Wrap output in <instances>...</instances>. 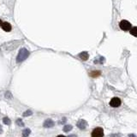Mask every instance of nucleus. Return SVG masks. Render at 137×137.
Instances as JSON below:
<instances>
[{"label":"nucleus","mask_w":137,"mask_h":137,"mask_svg":"<svg viewBox=\"0 0 137 137\" xmlns=\"http://www.w3.org/2000/svg\"><path fill=\"white\" fill-rule=\"evenodd\" d=\"M100 71H92L91 73H90V76H92V77H93V78H95V77H98V76H100Z\"/></svg>","instance_id":"nucleus-9"},{"label":"nucleus","mask_w":137,"mask_h":137,"mask_svg":"<svg viewBox=\"0 0 137 137\" xmlns=\"http://www.w3.org/2000/svg\"><path fill=\"white\" fill-rule=\"evenodd\" d=\"M54 126V122L51 119H47V120L45 121L44 123V127L45 128H51V127Z\"/></svg>","instance_id":"nucleus-7"},{"label":"nucleus","mask_w":137,"mask_h":137,"mask_svg":"<svg viewBox=\"0 0 137 137\" xmlns=\"http://www.w3.org/2000/svg\"><path fill=\"white\" fill-rule=\"evenodd\" d=\"M33 114V112L31 111H29V110H28V111H27L26 112H24L23 113V117H27V116H30V115H32Z\"/></svg>","instance_id":"nucleus-14"},{"label":"nucleus","mask_w":137,"mask_h":137,"mask_svg":"<svg viewBox=\"0 0 137 137\" xmlns=\"http://www.w3.org/2000/svg\"><path fill=\"white\" fill-rule=\"evenodd\" d=\"M29 54L30 52L26 49V48H22V49L20 50V51H19L18 55H17L16 62L17 63H22V62L24 61L25 59L28 58Z\"/></svg>","instance_id":"nucleus-1"},{"label":"nucleus","mask_w":137,"mask_h":137,"mask_svg":"<svg viewBox=\"0 0 137 137\" xmlns=\"http://www.w3.org/2000/svg\"><path fill=\"white\" fill-rule=\"evenodd\" d=\"M119 27L123 31H129L131 29V23L129 22V21H126V20H123L121 21L120 23H119Z\"/></svg>","instance_id":"nucleus-2"},{"label":"nucleus","mask_w":137,"mask_h":137,"mask_svg":"<svg viewBox=\"0 0 137 137\" xmlns=\"http://www.w3.org/2000/svg\"><path fill=\"white\" fill-rule=\"evenodd\" d=\"M1 133H2V127L0 126V134H1Z\"/></svg>","instance_id":"nucleus-17"},{"label":"nucleus","mask_w":137,"mask_h":137,"mask_svg":"<svg viewBox=\"0 0 137 137\" xmlns=\"http://www.w3.org/2000/svg\"><path fill=\"white\" fill-rule=\"evenodd\" d=\"M30 130H28V129H26V130H23V132H22V136H28V135L30 134Z\"/></svg>","instance_id":"nucleus-12"},{"label":"nucleus","mask_w":137,"mask_h":137,"mask_svg":"<svg viewBox=\"0 0 137 137\" xmlns=\"http://www.w3.org/2000/svg\"><path fill=\"white\" fill-rule=\"evenodd\" d=\"M1 28H3V30H4L5 32H10L11 29H12V27H11V25L9 24V22H3Z\"/></svg>","instance_id":"nucleus-5"},{"label":"nucleus","mask_w":137,"mask_h":137,"mask_svg":"<svg viewBox=\"0 0 137 137\" xmlns=\"http://www.w3.org/2000/svg\"><path fill=\"white\" fill-rule=\"evenodd\" d=\"M71 130H72V126H71V125H66V126L63 127V131H64V132H69V131Z\"/></svg>","instance_id":"nucleus-11"},{"label":"nucleus","mask_w":137,"mask_h":137,"mask_svg":"<svg viewBox=\"0 0 137 137\" xmlns=\"http://www.w3.org/2000/svg\"><path fill=\"white\" fill-rule=\"evenodd\" d=\"M79 57L83 61H87L88 59V57H89V55H88V53L87 52V51H82V52L79 54Z\"/></svg>","instance_id":"nucleus-8"},{"label":"nucleus","mask_w":137,"mask_h":137,"mask_svg":"<svg viewBox=\"0 0 137 137\" xmlns=\"http://www.w3.org/2000/svg\"><path fill=\"white\" fill-rule=\"evenodd\" d=\"M16 123L19 125V126H23V125H24V123H23V122H22V120H21V119H17V120H16Z\"/></svg>","instance_id":"nucleus-15"},{"label":"nucleus","mask_w":137,"mask_h":137,"mask_svg":"<svg viewBox=\"0 0 137 137\" xmlns=\"http://www.w3.org/2000/svg\"><path fill=\"white\" fill-rule=\"evenodd\" d=\"M103 136H104V130H103V129L100 128V127L95 128L92 132V137H101Z\"/></svg>","instance_id":"nucleus-3"},{"label":"nucleus","mask_w":137,"mask_h":137,"mask_svg":"<svg viewBox=\"0 0 137 137\" xmlns=\"http://www.w3.org/2000/svg\"><path fill=\"white\" fill-rule=\"evenodd\" d=\"M2 24H3V22H2V20L0 19V27L2 26Z\"/></svg>","instance_id":"nucleus-16"},{"label":"nucleus","mask_w":137,"mask_h":137,"mask_svg":"<svg viewBox=\"0 0 137 137\" xmlns=\"http://www.w3.org/2000/svg\"><path fill=\"white\" fill-rule=\"evenodd\" d=\"M130 31V34H132L135 37H137V27H134V28H131Z\"/></svg>","instance_id":"nucleus-10"},{"label":"nucleus","mask_w":137,"mask_h":137,"mask_svg":"<svg viewBox=\"0 0 137 137\" xmlns=\"http://www.w3.org/2000/svg\"><path fill=\"white\" fill-rule=\"evenodd\" d=\"M110 105H111V107H118L121 105V99H119V98H113V99H111V100L110 101Z\"/></svg>","instance_id":"nucleus-4"},{"label":"nucleus","mask_w":137,"mask_h":137,"mask_svg":"<svg viewBox=\"0 0 137 137\" xmlns=\"http://www.w3.org/2000/svg\"><path fill=\"white\" fill-rule=\"evenodd\" d=\"M76 125L79 129H81V130H84V129L88 126V123H87V121H85V120H80L77 122Z\"/></svg>","instance_id":"nucleus-6"},{"label":"nucleus","mask_w":137,"mask_h":137,"mask_svg":"<svg viewBox=\"0 0 137 137\" xmlns=\"http://www.w3.org/2000/svg\"><path fill=\"white\" fill-rule=\"evenodd\" d=\"M3 122L4 124H6V125H9L11 123L10 120H9V118H8V117H4V118L3 119Z\"/></svg>","instance_id":"nucleus-13"}]
</instances>
